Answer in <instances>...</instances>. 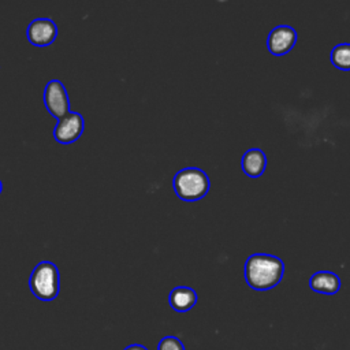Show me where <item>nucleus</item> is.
<instances>
[{
  "label": "nucleus",
  "mask_w": 350,
  "mask_h": 350,
  "mask_svg": "<svg viewBox=\"0 0 350 350\" xmlns=\"http://www.w3.org/2000/svg\"><path fill=\"white\" fill-rule=\"evenodd\" d=\"M283 273V260L268 253H254L246 258L243 265V275L247 286L257 291H267L278 286Z\"/></svg>",
  "instance_id": "f257e3e1"
},
{
  "label": "nucleus",
  "mask_w": 350,
  "mask_h": 350,
  "mask_svg": "<svg viewBox=\"0 0 350 350\" xmlns=\"http://www.w3.org/2000/svg\"><path fill=\"white\" fill-rule=\"evenodd\" d=\"M172 186L178 198L193 202L204 198L208 194L211 180L204 170L197 167H186L175 174Z\"/></svg>",
  "instance_id": "f03ea898"
},
{
  "label": "nucleus",
  "mask_w": 350,
  "mask_h": 350,
  "mask_svg": "<svg viewBox=\"0 0 350 350\" xmlns=\"http://www.w3.org/2000/svg\"><path fill=\"white\" fill-rule=\"evenodd\" d=\"M30 291L40 301H53L60 291V276L57 267L51 261L38 262L29 278Z\"/></svg>",
  "instance_id": "7ed1b4c3"
},
{
  "label": "nucleus",
  "mask_w": 350,
  "mask_h": 350,
  "mask_svg": "<svg viewBox=\"0 0 350 350\" xmlns=\"http://www.w3.org/2000/svg\"><path fill=\"white\" fill-rule=\"evenodd\" d=\"M44 104L48 112L56 118L62 119L70 113V100L64 85L59 79H51L44 89Z\"/></svg>",
  "instance_id": "20e7f679"
},
{
  "label": "nucleus",
  "mask_w": 350,
  "mask_h": 350,
  "mask_svg": "<svg viewBox=\"0 0 350 350\" xmlns=\"http://www.w3.org/2000/svg\"><path fill=\"white\" fill-rule=\"evenodd\" d=\"M85 122L81 113L70 112L57 120L53 129V137L59 144L68 145L75 142L83 133Z\"/></svg>",
  "instance_id": "39448f33"
},
{
  "label": "nucleus",
  "mask_w": 350,
  "mask_h": 350,
  "mask_svg": "<svg viewBox=\"0 0 350 350\" xmlns=\"http://www.w3.org/2000/svg\"><path fill=\"white\" fill-rule=\"evenodd\" d=\"M297 42V31L287 25L275 26L267 37V48L273 56H283L290 52Z\"/></svg>",
  "instance_id": "423d86ee"
},
{
  "label": "nucleus",
  "mask_w": 350,
  "mask_h": 350,
  "mask_svg": "<svg viewBox=\"0 0 350 350\" xmlns=\"http://www.w3.org/2000/svg\"><path fill=\"white\" fill-rule=\"evenodd\" d=\"M26 36L34 46H48L57 37V26L52 19L37 18L29 23Z\"/></svg>",
  "instance_id": "0eeeda50"
},
{
  "label": "nucleus",
  "mask_w": 350,
  "mask_h": 350,
  "mask_svg": "<svg viewBox=\"0 0 350 350\" xmlns=\"http://www.w3.org/2000/svg\"><path fill=\"white\" fill-rule=\"evenodd\" d=\"M197 293L194 288L187 286H178L170 291L168 302L170 306L179 313H185L196 306L197 304Z\"/></svg>",
  "instance_id": "6e6552de"
},
{
  "label": "nucleus",
  "mask_w": 350,
  "mask_h": 350,
  "mask_svg": "<svg viewBox=\"0 0 350 350\" xmlns=\"http://www.w3.org/2000/svg\"><path fill=\"white\" fill-rule=\"evenodd\" d=\"M242 171L250 178H260L267 168L265 153L260 148H252L246 150L241 160Z\"/></svg>",
  "instance_id": "1a4fd4ad"
},
{
  "label": "nucleus",
  "mask_w": 350,
  "mask_h": 350,
  "mask_svg": "<svg viewBox=\"0 0 350 350\" xmlns=\"http://www.w3.org/2000/svg\"><path fill=\"white\" fill-rule=\"evenodd\" d=\"M309 287L320 294H336L340 288V279L331 271H317L309 279Z\"/></svg>",
  "instance_id": "9d476101"
},
{
  "label": "nucleus",
  "mask_w": 350,
  "mask_h": 350,
  "mask_svg": "<svg viewBox=\"0 0 350 350\" xmlns=\"http://www.w3.org/2000/svg\"><path fill=\"white\" fill-rule=\"evenodd\" d=\"M329 60L331 63L343 71L350 70V44L349 42H340L335 45L331 49L329 53Z\"/></svg>",
  "instance_id": "9b49d317"
},
{
  "label": "nucleus",
  "mask_w": 350,
  "mask_h": 350,
  "mask_svg": "<svg viewBox=\"0 0 350 350\" xmlns=\"http://www.w3.org/2000/svg\"><path fill=\"white\" fill-rule=\"evenodd\" d=\"M157 350H185V346L179 338L170 335L159 342Z\"/></svg>",
  "instance_id": "f8f14e48"
},
{
  "label": "nucleus",
  "mask_w": 350,
  "mask_h": 350,
  "mask_svg": "<svg viewBox=\"0 0 350 350\" xmlns=\"http://www.w3.org/2000/svg\"><path fill=\"white\" fill-rule=\"evenodd\" d=\"M123 350H148L145 346H142V345H138V343H134V345H130V346H127L126 349H123Z\"/></svg>",
  "instance_id": "ddd939ff"
},
{
  "label": "nucleus",
  "mask_w": 350,
  "mask_h": 350,
  "mask_svg": "<svg viewBox=\"0 0 350 350\" xmlns=\"http://www.w3.org/2000/svg\"><path fill=\"white\" fill-rule=\"evenodd\" d=\"M1 190H3V183H1V180H0V194H1Z\"/></svg>",
  "instance_id": "4468645a"
}]
</instances>
